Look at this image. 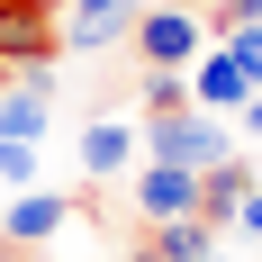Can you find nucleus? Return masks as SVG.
<instances>
[{
  "mask_svg": "<svg viewBox=\"0 0 262 262\" xmlns=\"http://www.w3.org/2000/svg\"><path fill=\"white\" fill-rule=\"evenodd\" d=\"M136 154L181 163V172H217V163L235 154V136H226V118H217V108H172V118H145Z\"/></svg>",
  "mask_w": 262,
  "mask_h": 262,
  "instance_id": "nucleus-1",
  "label": "nucleus"
},
{
  "mask_svg": "<svg viewBox=\"0 0 262 262\" xmlns=\"http://www.w3.org/2000/svg\"><path fill=\"white\" fill-rule=\"evenodd\" d=\"M127 36H136V54H145L154 73H181V63L208 54V18H199V9H172V0H145V18H136Z\"/></svg>",
  "mask_w": 262,
  "mask_h": 262,
  "instance_id": "nucleus-2",
  "label": "nucleus"
},
{
  "mask_svg": "<svg viewBox=\"0 0 262 262\" xmlns=\"http://www.w3.org/2000/svg\"><path fill=\"white\" fill-rule=\"evenodd\" d=\"M54 54H63V18L27 9V0H0V73H46Z\"/></svg>",
  "mask_w": 262,
  "mask_h": 262,
  "instance_id": "nucleus-3",
  "label": "nucleus"
},
{
  "mask_svg": "<svg viewBox=\"0 0 262 262\" xmlns=\"http://www.w3.org/2000/svg\"><path fill=\"white\" fill-rule=\"evenodd\" d=\"M127 181H136V217H145V226L199 217V172H181V163H154V154H145V172H127Z\"/></svg>",
  "mask_w": 262,
  "mask_h": 262,
  "instance_id": "nucleus-4",
  "label": "nucleus"
},
{
  "mask_svg": "<svg viewBox=\"0 0 262 262\" xmlns=\"http://www.w3.org/2000/svg\"><path fill=\"white\" fill-rule=\"evenodd\" d=\"M73 226V208L54 199V190H18L9 208H0V244H54Z\"/></svg>",
  "mask_w": 262,
  "mask_h": 262,
  "instance_id": "nucleus-5",
  "label": "nucleus"
},
{
  "mask_svg": "<svg viewBox=\"0 0 262 262\" xmlns=\"http://www.w3.org/2000/svg\"><path fill=\"white\" fill-rule=\"evenodd\" d=\"M136 9H145V0H73V27H63V46H73V54L118 46V36L136 27Z\"/></svg>",
  "mask_w": 262,
  "mask_h": 262,
  "instance_id": "nucleus-6",
  "label": "nucleus"
},
{
  "mask_svg": "<svg viewBox=\"0 0 262 262\" xmlns=\"http://www.w3.org/2000/svg\"><path fill=\"white\" fill-rule=\"evenodd\" d=\"M46 127H54V91H46V73H18L9 91H0V136H18V145H36Z\"/></svg>",
  "mask_w": 262,
  "mask_h": 262,
  "instance_id": "nucleus-7",
  "label": "nucleus"
},
{
  "mask_svg": "<svg viewBox=\"0 0 262 262\" xmlns=\"http://www.w3.org/2000/svg\"><path fill=\"white\" fill-rule=\"evenodd\" d=\"M190 100L226 118V108H244V100H253V81H244V63H235L226 46H208V54H199V73H190Z\"/></svg>",
  "mask_w": 262,
  "mask_h": 262,
  "instance_id": "nucleus-8",
  "label": "nucleus"
},
{
  "mask_svg": "<svg viewBox=\"0 0 262 262\" xmlns=\"http://www.w3.org/2000/svg\"><path fill=\"white\" fill-rule=\"evenodd\" d=\"M244 199H253V163L244 154H226L217 172H199V217H208V226H235Z\"/></svg>",
  "mask_w": 262,
  "mask_h": 262,
  "instance_id": "nucleus-9",
  "label": "nucleus"
},
{
  "mask_svg": "<svg viewBox=\"0 0 262 262\" xmlns=\"http://www.w3.org/2000/svg\"><path fill=\"white\" fill-rule=\"evenodd\" d=\"M81 172H136V127L100 118V127L81 136Z\"/></svg>",
  "mask_w": 262,
  "mask_h": 262,
  "instance_id": "nucleus-10",
  "label": "nucleus"
},
{
  "mask_svg": "<svg viewBox=\"0 0 262 262\" xmlns=\"http://www.w3.org/2000/svg\"><path fill=\"white\" fill-rule=\"evenodd\" d=\"M208 244H217L208 217H172V226H154V253H163V262H208Z\"/></svg>",
  "mask_w": 262,
  "mask_h": 262,
  "instance_id": "nucleus-11",
  "label": "nucleus"
},
{
  "mask_svg": "<svg viewBox=\"0 0 262 262\" xmlns=\"http://www.w3.org/2000/svg\"><path fill=\"white\" fill-rule=\"evenodd\" d=\"M172 108H199V100H190L181 73H154V81H145V118H172Z\"/></svg>",
  "mask_w": 262,
  "mask_h": 262,
  "instance_id": "nucleus-12",
  "label": "nucleus"
},
{
  "mask_svg": "<svg viewBox=\"0 0 262 262\" xmlns=\"http://www.w3.org/2000/svg\"><path fill=\"white\" fill-rule=\"evenodd\" d=\"M0 181H9V190H36V145L0 136Z\"/></svg>",
  "mask_w": 262,
  "mask_h": 262,
  "instance_id": "nucleus-13",
  "label": "nucleus"
},
{
  "mask_svg": "<svg viewBox=\"0 0 262 262\" xmlns=\"http://www.w3.org/2000/svg\"><path fill=\"white\" fill-rule=\"evenodd\" d=\"M235 27H262V0H208V36H235Z\"/></svg>",
  "mask_w": 262,
  "mask_h": 262,
  "instance_id": "nucleus-14",
  "label": "nucleus"
},
{
  "mask_svg": "<svg viewBox=\"0 0 262 262\" xmlns=\"http://www.w3.org/2000/svg\"><path fill=\"white\" fill-rule=\"evenodd\" d=\"M217 46L235 54V63H244V81L262 91V27H235V36H217Z\"/></svg>",
  "mask_w": 262,
  "mask_h": 262,
  "instance_id": "nucleus-15",
  "label": "nucleus"
},
{
  "mask_svg": "<svg viewBox=\"0 0 262 262\" xmlns=\"http://www.w3.org/2000/svg\"><path fill=\"white\" fill-rule=\"evenodd\" d=\"M235 226H244V235L262 244V190H253V199H244V208H235Z\"/></svg>",
  "mask_w": 262,
  "mask_h": 262,
  "instance_id": "nucleus-16",
  "label": "nucleus"
},
{
  "mask_svg": "<svg viewBox=\"0 0 262 262\" xmlns=\"http://www.w3.org/2000/svg\"><path fill=\"white\" fill-rule=\"evenodd\" d=\"M244 127H253V136H262V91H253V100H244Z\"/></svg>",
  "mask_w": 262,
  "mask_h": 262,
  "instance_id": "nucleus-17",
  "label": "nucleus"
},
{
  "mask_svg": "<svg viewBox=\"0 0 262 262\" xmlns=\"http://www.w3.org/2000/svg\"><path fill=\"white\" fill-rule=\"evenodd\" d=\"M127 262H163V253H154V244H136V253H127Z\"/></svg>",
  "mask_w": 262,
  "mask_h": 262,
  "instance_id": "nucleus-18",
  "label": "nucleus"
},
{
  "mask_svg": "<svg viewBox=\"0 0 262 262\" xmlns=\"http://www.w3.org/2000/svg\"><path fill=\"white\" fill-rule=\"evenodd\" d=\"M0 262H27V253H18V244H0Z\"/></svg>",
  "mask_w": 262,
  "mask_h": 262,
  "instance_id": "nucleus-19",
  "label": "nucleus"
},
{
  "mask_svg": "<svg viewBox=\"0 0 262 262\" xmlns=\"http://www.w3.org/2000/svg\"><path fill=\"white\" fill-rule=\"evenodd\" d=\"M172 9H208V0H172Z\"/></svg>",
  "mask_w": 262,
  "mask_h": 262,
  "instance_id": "nucleus-20",
  "label": "nucleus"
},
{
  "mask_svg": "<svg viewBox=\"0 0 262 262\" xmlns=\"http://www.w3.org/2000/svg\"><path fill=\"white\" fill-rule=\"evenodd\" d=\"M0 91H9V73H0Z\"/></svg>",
  "mask_w": 262,
  "mask_h": 262,
  "instance_id": "nucleus-21",
  "label": "nucleus"
},
{
  "mask_svg": "<svg viewBox=\"0 0 262 262\" xmlns=\"http://www.w3.org/2000/svg\"><path fill=\"white\" fill-rule=\"evenodd\" d=\"M208 262H217V253H208Z\"/></svg>",
  "mask_w": 262,
  "mask_h": 262,
  "instance_id": "nucleus-22",
  "label": "nucleus"
}]
</instances>
